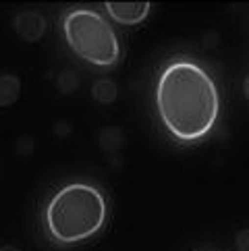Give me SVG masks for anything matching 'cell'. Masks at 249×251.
<instances>
[{"mask_svg": "<svg viewBox=\"0 0 249 251\" xmlns=\"http://www.w3.org/2000/svg\"><path fill=\"white\" fill-rule=\"evenodd\" d=\"M13 29L25 42H38L48 29L46 17L38 11H23L13 19Z\"/></svg>", "mask_w": 249, "mask_h": 251, "instance_id": "4", "label": "cell"}, {"mask_svg": "<svg viewBox=\"0 0 249 251\" xmlns=\"http://www.w3.org/2000/svg\"><path fill=\"white\" fill-rule=\"evenodd\" d=\"M104 8L108 17H112V21L121 25H137L146 21L152 11L148 2H106Z\"/></svg>", "mask_w": 249, "mask_h": 251, "instance_id": "5", "label": "cell"}, {"mask_svg": "<svg viewBox=\"0 0 249 251\" xmlns=\"http://www.w3.org/2000/svg\"><path fill=\"white\" fill-rule=\"evenodd\" d=\"M77 83H79V79L77 75L73 73V71H62V73L58 75L56 79V85L62 94H73L75 89H77Z\"/></svg>", "mask_w": 249, "mask_h": 251, "instance_id": "8", "label": "cell"}, {"mask_svg": "<svg viewBox=\"0 0 249 251\" xmlns=\"http://www.w3.org/2000/svg\"><path fill=\"white\" fill-rule=\"evenodd\" d=\"M67 46L87 65L96 69H112L119 65L123 48L117 31L94 8L77 6L65 13L60 21Z\"/></svg>", "mask_w": 249, "mask_h": 251, "instance_id": "3", "label": "cell"}, {"mask_svg": "<svg viewBox=\"0 0 249 251\" xmlns=\"http://www.w3.org/2000/svg\"><path fill=\"white\" fill-rule=\"evenodd\" d=\"M108 220V201L92 183L62 185L44 205L42 224L54 245L69 247L96 237Z\"/></svg>", "mask_w": 249, "mask_h": 251, "instance_id": "2", "label": "cell"}, {"mask_svg": "<svg viewBox=\"0 0 249 251\" xmlns=\"http://www.w3.org/2000/svg\"><path fill=\"white\" fill-rule=\"evenodd\" d=\"M154 108L160 125L183 146L212 135L220 121L222 98L216 79L201 62L179 56L160 69L154 85Z\"/></svg>", "mask_w": 249, "mask_h": 251, "instance_id": "1", "label": "cell"}, {"mask_svg": "<svg viewBox=\"0 0 249 251\" xmlns=\"http://www.w3.org/2000/svg\"><path fill=\"white\" fill-rule=\"evenodd\" d=\"M235 249L237 251H249V228H243L235 237Z\"/></svg>", "mask_w": 249, "mask_h": 251, "instance_id": "9", "label": "cell"}, {"mask_svg": "<svg viewBox=\"0 0 249 251\" xmlns=\"http://www.w3.org/2000/svg\"><path fill=\"white\" fill-rule=\"evenodd\" d=\"M92 96L100 104H110V102L117 100L119 89L110 79H98V81L94 83V87H92Z\"/></svg>", "mask_w": 249, "mask_h": 251, "instance_id": "7", "label": "cell"}, {"mask_svg": "<svg viewBox=\"0 0 249 251\" xmlns=\"http://www.w3.org/2000/svg\"><path fill=\"white\" fill-rule=\"evenodd\" d=\"M243 94H245V98L249 100V75L245 77V81H243Z\"/></svg>", "mask_w": 249, "mask_h": 251, "instance_id": "10", "label": "cell"}, {"mask_svg": "<svg viewBox=\"0 0 249 251\" xmlns=\"http://www.w3.org/2000/svg\"><path fill=\"white\" fill-rule=\"evenodd\" d=\"M19 92H21L19 77L8 75V73L0 77V106H2V108L13 106L17 102V98H19Z\"/></svg>", "mask_w": 249, "mask_h": 251, "instance_id": "6", "label": "cell"}, {"mask_svg": "<svg viewBox=\"0 0 249 251\" xmlns=\"http://www.w3.org/2000/svg\"><path fill=\"white\" fill-rule=\"evenodd\" d=\"M0 251H21V249H19V247H15V245H4Z\"/></svg>", "mask_w": 249, "mask_h": 251, "instance_id": "11", "label": "cell"}]
</instances>
